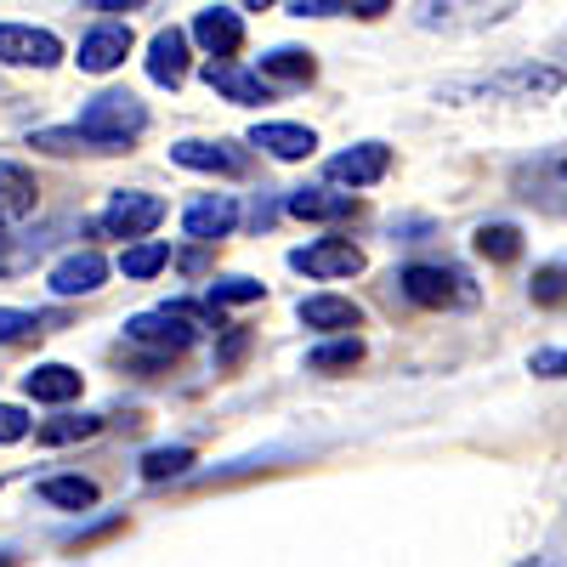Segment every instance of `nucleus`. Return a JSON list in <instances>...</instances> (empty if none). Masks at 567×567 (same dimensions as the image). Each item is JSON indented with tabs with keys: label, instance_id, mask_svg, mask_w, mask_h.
I'll list each match as a JSON object with an SVG mask.
<instances>
[{
	"label": "nucleus",
	"instance_id": "c85d7f7f",
	"mask_svg": "<svg viewBox=\"0 0 567 567\" xmlns=\"http://www.w3.org/2000/svg\"><path fill=\"white\" fill-rule=\"evenodd\" d=\"M187 471H194V449H148L142 454V483H176V477H187Z\"/></svg>",
	"mask_w": 567,
	"mask_h": 567
},
{
	"label": "nucleus",
	"instance_id": "423d86ee",
	"mask_svg": "<svg viewBox=\"0 0 567 567\" xmlns=\"http://www.w3.org/2000/svg\"><path fill=\"white\" fill-rule=\"evenodd\" d=\"M0 63H12V69H58L63 63V40L52 29H34V23H0Z\"/></svg>",
	"mask_w": 567,
	"mask_h": 567
},
{
	"label": "nucleus",
	"instance_id": "6ab92c4d",
	"mask_svg": "<svg viewBox=\"0 0 567 567\" xmlns=\"http://www.w3.org/2000/svg\"><path fill=\"white\" fill-rule=\"evenodd\" d=\"M34 205H40L34 176H29L23 165H12V159H0V227L29 221V216H34Z\"/></svg>",
	"mask_w": 567,
	"mask_h": 567
},
{
	"label": "nucleus",
	"instance_id": "7c9ffc66",
	"mask_svg": "<svg viewBox=\"0 0 567 567\" xmlns=\"http://www.w3.org/2000/svg\"><path fill=\"white\" fill-rule=\"evenodd\" d=\"M267 284L261 278H245V272H227V278H210V307H245V301H261Z\"/></svg>",
	"mask_w": 567,
	"mask_h": 567
},
{
	"label": "nucleus",
	"instance_id": "f8f14e48",
	"mask_svg": "<svg viewBox=\"0 0 567 567\" xmlns=\"http://www.w3.org/2000/svg\"><path fill=\"white\" fill-rule=\"evenodd\" d=\"M103 278H109V256L103 250H74L63 256L52 272H45V284H52V296H97L103 290Z\"/></svg>",
	"mask_w": 567,
	"mask_h": 567
},
{
	"label": "nucleus",
	"instance_id": "6e6552de",
	"mask_svg": "<svg viewBox=\"0 0 567 567\" xmlns=\"http://www.w3.org/2000/svg\"><path fill=\"white\" fill-rule=\"evenodd\" d=\"M290 267L307 272V278H358L369 261L352 239H312V245L290 250Z\"/></svg>",
	"mask_w": 567,
	"mask_h": 567
},
{
	"label": "nucleus",
	"instance_id": "dca6fc26",
	"mask_svg": "<svg viewBox=\"0 0 567 567\" xmlns=\"http://www.w3.org/2000/svg\"><path fill=\"white\" fill-rule=\"evenodd\" d=\"M284 210L301 221H352L363 205L352 194H336V187H296V194H284Z\"/></svg>",
	"mask_w": 567,
	"mask_h": 567
},
{
	"label": "nucleus",
	"instance_id": "ddd939ff",
	"mask_svg": "<svg viewBox=\"0 0 567 567\" xmlns=\"http://www.w3.org/2000/svg\"><path fill=\"white\" fill-rule=\"evenodd\" d=\"M205 80H210V91H221V97H227V103H239V109H261V103H272V80H267V74L233 69V58H216V63L205 69Z\"/></svg>",
	"mask_w": 567,
	"mask_h": 567
},
{
	"label": "nucleus",
	"instance_id": "aec40b11",
	"mask_svg": "<svg viewBox=\"0 0 567 567\" xmlns=\"http://www.w3.org/2000/svg\"><path fill=\"white\" fill-rule=\"evenodd\" d=\"M23 392H29L34 403H74V398L85 392V374L69 369V363H34V369L23 374Z\"/></svg>",
	"mask_w": 567,
	"mask_h": 567
},
{
	"label": "nucleus",
	"instance_id": "39448f33",
	"mask_svg": "<svg viewBox=\"0 0 567 567\" xmlns=\"http://www.w3.org/2000/svg\"><path fill=\"white\" fill-rule=\"evenodd\" d=\"M454 91H477V97H550L561 91V69L550 63H511L488 80H471V85H454Z\"/></svg>",
	"mask_w": 567,
	"mask_h": 567
},
{
	"label": "nucleus",
	"instance_id": "5701e85b",
	"mask_svg": "<svg viewBox=\"0 0 567 567\" xmlns=\"http://www.w3.org/2000/svg\"><path fill=\"white\" fill-rule=\"evenodd\" d=\"M29 148L52 154V159H74V154H114V142L91 136L85 125H69V131H34V136H29Z\"/></svg>",
	"mask_w": 567,
	"mask_h": 567
},
{
	"label": "nucleus",
	"instance_id": "393cba45",
	"mask_svg": "<svg viewBox=\"0 0 567 567\" xmlns=\"http://www.w3.org/2000/svg\"><path fill=\"white\" fill-rule=\"evenodd\" d=\"M261 74L267 80H284V85H312L318 80V63H312V52H301V45H272V52L261 58Z\"/></svg>",
	"mask_w": 567,
	"mask_h": 567
},
{
	"label": "nucleus",
	"instance_id": "0eeeda50",
	"mask_svg": "<svg viewBox=\"0 0 567 567\" xmlns=\"http://www.w3.org/2000/svg\"><path fill=\"white\" fill-rule=\"evenodd\" d=\"M523 0H425L420 29H488L505 23Z\"/></svg>",
	"mask_w": 567,
	"mask_h": 567
},
{
	"label": "nucleus",
	"instance_id": "4be33fe9",
	"mask_svg": "<svg viewBox=\"0 0 567 567\" xmlns=\"http://www.w3.org/2000/svg\"><path fill=\"white\" fill-rule=\"evenodd\" d=\"M52 239H58V227H34V233H7L0 227V278L29 272L45 250H52Z\"/></svg>",
	"mask_w": 567,
	"mask_h": 567
},
{
	"label": "nucleus",
	"instance_id": "c9c22d12",
	"mask_svg": "<svg viewBox=\"0 0 567 567\" xmlns=\"http://www.w3.org/2000/svg\"><path fill=\"white\" fill-rule=\"evenodd\" d=\"M528 369L539 374V381H567V352L545 347V352H534V358H528Z\"/></svg>",
	"mask_w": 567,
	"mask_h": 567
},
{
	"label": "nucleus",
	"instance_id": "58836bf2",
	"mask_svg": "<svg viewBox=\"0 0 567 567\" xmlns=\"http://www.w3.org/2000/svg\"><path fill=\"white\" fill-rule=\"evenodd\" d=\"M398 7V0H347V12L352 18H363V23H374V18H386Z\"/></svg>",
	"mask_w": 567,
	"mask_h": 567
},
{
	"label": "nucleus",
	"instance_id": "9b49d317",
	"mask_svg": "<svg viewBox=\"0 0 567 567\" xmlns=\"http://www.w3.org/2000/svg\"><path fill=\"white\" fill-rule=\"evenodd\" d=\"M323 171H329V182H336V187H374V182L392 171V148H386V142H358V148L336 154Z\"/></svg>",
	"mask_w": 567,
	"mask_h": 567
},
{
	"label": "nucleus",
	"instance_id": "c756f323",
	"mask_svg": "<svg viewBox=\"0 0 567 567\" xmlns=\"http://www.w3.org/2000/svg\"><path fill=\"white\" fill-rule=\"evenodd\" d=\"M358 358H363V341L347 329L341 341H323V347H312V352H307V369H312V374H336V369H352Z\"/></svg>",
	"mask_w": 567,
	"mask_h": 567
},
{
	"label": "nucleus",
	"instance_id": "79ce46f5",
	"mask_svg": "<svg viewBox=\"0 0 567 567\" xmlns=\"http://www.w3.org/2000/svg\"><path fill=\"white\" fill-rule=\"evenodd\" d=\"M245 12H267V7H278V0H239Z\"/></svg>",
	"mask_w": 567,
	"mask_h": 567
},
{
	"label": "nucleus",
	"instance_id": "f3484780",
	"mask_svg": "<svg viewBox=\"0 0 567 567\" xmlns=\"http://www.w3.org/2000/svg\"><path fill=\"white\" fill-rule=\"evenodd\" d=\"M296 318L307 323V329H318V336H347V329H358L363 323V307L358 301H347V296H307L301 307H296Z\"/></svg>",
	"mask_w": 567,
	"mask_h": 567
},
{
	"label": "nucleus",
	"instance_id": "2f4dec72",
	"mask_svg": "<svg viewBox=\"0 0 567 567\" xmlns=\"http://www.w3.org/2000/svg\"><path fill=\"white\" fill-rule=\"evenodd\" d=\"M528 296H534V307H561V301H567V267H561V261L534 267V278H528Z\"/></svg>",
	"mask_w": 567,
	"mask_h": 567
},
{
	"label": "nucleus",
	"instance_id": "ea45409f",
	"mask_svg": "<svg viewBox=\"0 0 567 567\" xmlns=\"http://www.w3.org/2000/svg\"><path fill=\"white\" fill-rule=\"evenodd\" d=\"M85 12H125V7H148V0H80Z\"/></svg>",
	"mask_w": 567,
	"mask_h": 567
},
{
	"label": "nucleus",
	"instance_id": "a19ab883",
	"mask_svg": "<svg viewBox=\"0 0 567 567\" xmlns=\"http://www.w3.org/2000/svg\"><path fill=\"white\" fill-rule=\"evenodd\" d=\"M272 221H278V205H267V199H256V210H250V227H256V233H267Z\"/></svg>",
	"mask_w": 567,
	"mask_h": 567
},
{
	"label": "nucleus",
	"instance_id": "37998d69",
	"mask_svg": "<svg viewBox=\"0 0 567 567\" xmlns=\"http://www.w3.org/2000/svg\"><path fill=\"white\" fill-rule=\"evenodd\" d=\"M556 171H561V176H567V159H561V165H556Z\"/></svg>",
	"mask_w": 567,
	"mask_h": 567
},
{
	"label": "nucleus",
	"instance_id": "a211bd4d",
	"mask_svg": "<svg viewBox=\"0 0 567 567\" xmlns=\"http://www.w3.org/2000/svg\"><path fill=\"white\" fill-rule=\"evenodd\" d=\"M194 40L205 45L210 58H233L245 45V18L233 12V7H205L199 18H194Z\"/></svg>",
	"mask_w": 567,
	"mask_h": 567
},
{
	"label": "nucleus",
	"instance_id": "f03ea898",
	"mask_svg": "<svg viewBox=\"0 0 567 567\" xmlns=\"http://www.w3.org/2000/svg\"><path fill=\"white\" fill-rule=\"evenodd\" d=\"M403 301L425 307V312H443V307H477V284H471L460 267H437V261H409L398 278Z\"/></svg>",
	"mask_w": 567,
	"mask_h": 567
},
{
	"label": "nucleus",
	"instance_id": "20e7f679",
	"mask_svg": "<svg viewBox=\"0 0 567 567\" xmlns=\"http://www.w3.org/2000/svg\"><path fill=\"white\" fill-rule=\"evenodd\" d=\"M165 221V199L159 194H142V187H120V194L103 205L97 227L109 239H148V233Z\"/></svg>",
	"mask_w": 567,
	"mask_h": 567
},
{
	"label": "nucleus",
	"instance_id": "4c0bfd02",
	"mask_svg": "<svg viewBox=\"0 0 567 567\" xmlns=\"http://www.w3.org/2000/svg\"><path fill=\"white\" fill-rule=\"evenodd\" d=\"M290 12L296 18H336V12H347V0H290Z\"/></svg>",
	"mask_w": 567,
	"mask_h": 567
},
{
	"label": "nucleus",
	"instance_id": "e433bc0d",
	"mask_svg": "<svg viewBox=\"0 0 567 567\" xmlns=\"http://www.w3.org/2000/svg\"><path fill=\"white\" fill-rule=\"evenodd\" d=\"M392 239H398V245H425V239H432V221H425V216L392 221Z\"/></svg>",
	"mask_w": 567,
	"mask_h": 567
},
{
	"label": "nucleus",
	"instance_id": "9d476101",
	"mask_svg": "<svg viewBox=\"0 0 567 567\" xmlns=\"http://www.w3.org/2000/svg\"><path fill=\"white\" fill-rule=\"evenodd\" d=\"M233 227H239V199H233V194H199L194 205L182 210V233H187V239L221 245Z\"/></svg>",
	"mask_w": 567,
	"mask_h": 567
},
{
	"label": "nucleus",
	"instance_id": "f257e3e1",
	"mask_svg": "<svg viewBox=\"0 0 567 567\" xmlns=\"http://www.w3.org/2000/svg\"><path fill=\"white\" fill-rule=\"evenodd\" d=\"M199 336H205V318L187 307V301L125 318V347H142V352H154V358H182L187 347H199Z\"/></svg>",
	"mask_w": 567,
	"mask_h": 567
},
{
	"label": "nucleus",
	"instance_id": "412c9836",
	"mask_svg": "<svg viewBox=\"0 0 567 567\" xmlns=\"http://www.w3.org/2000/svg\"><path fill=\"white\" fill-rule=\"evenodd\" d=\"M148 80L165 85V91H176L187 80V34L182 29H159L148 40Z\"/></svg>",
	"mask_w": 567,
	"mask_h": 567
},
{
	"label": "nucleus",
	"instance_id": "bb28decb",
	"mask_svg": "<svg viewBox=\"0 0 567 567\" xmlns=\"http://www.w3.org/2000/svg\"><path fill=\"white\" fill-rule=\"evenodd\" d=\"M171 261H176V256H171V245H159V239H136V245L120 250V272L136 278V284H142V278H154V272H165Z\"/></svg>",
	"mask_w": 567,
	"mask_h": 567
},
{
	"label": "nucleus",
	"instance_id": "4468645a",
	"mask_svg": "<svg viewBox=\"0 0 567 567\" xmlns=\"http://www.w3.org/2000/svg\"><path fill=\"white\" fill-rule=\"evenodd\" d=\"M250 148H261V154H272V159H284V165H296V159H312L318 131H312V125H284V120H267V125H256V131H250Z\"/></svg>",
	"mask_w": 567,
	"mask_h": 567
},
{
	"label": "nucleus",
	"instance_id": "72a5a7b5",
	"mask_svg": "<svg viewBox=\"0 0 567 567\" xmlns=\"http://www.w3.org/2000/svg\"><path fill=\"white\" fill-rule=\"evenodd\" d=\"M29 432H34L29 409H18V403H0V443H23Z\"/></svg>",
	"mask_w": 567,
	"mask_h": 567
},
{
	"label": "nucleus",
	"instance_id": "1a4fd4ad",
	"mask_svg": "<svg viewBox=\"0 0 567 567\" xmlns=\"http://www.w3.org/2000/svg\"><path fill=\"white\" fill-rule=\"evenodd\" d=\"M171 159L182 171H210V176H245L250 171V154L239 148V142H205V136L171 142Z\"/></svg>",
	"mask_w": 567,
	"mask_h": 567
},
{
	"label": "nucleus",
	"instance_id": "b1692460",
	"mask_svg": "<svg viewBox=\"0 0 567 567\" xmlns=\"http://www.w3.org/2000/svg\"><path fill=\"white\" fill-rule=\"evenodd\" d=\"M103 425H109L103 414H58V420L34 425V443H45V449H69V443H85V437H97Z\"/></svg>",
	"mask_w": 567,
	"mask_h": 567
},
{
	"label": "nucleus",
	"instance_id": "7ed1b4c3",
	"mask_svg": "<svg viewBox=\"0 0 567 567\" xmlns=\"http://www.w3.org/2000/svg\"><path fill=\"white\" fill-rule=\"evenodd\" d=\"M80 125H85L91 136L114 142V154H125L131 142L148 131V103H142L136 91H97V97L80 109Z\"/></svg>",
	"mask_w": 567,
	"mask_h": 567
},
{
	"label": "nucleus",
	"instance_id": "cd10ccee",
	"mask_svg": "<svg viewBox=\"0 0 567 567\" xmlns=\"http://www.w3.org/2000/svg\"><path fill=\"white\" fill-rule=\"evenodd\" d=\"M471 245H477L483 261H516V256H523V227H511V221H483Z\"/></svg>",
	"mask_w": 567,
	"mask_h": 567
},
{
	"label": "nucleus",
	"instance_id": "473e14b6",
	"mask_svg": "<svg viewBox=\"0 0 567 567\" xmlns=\"http://www.w3.org/2000/svg\"><path fill=\"white\" fill-rule=\"evenodd\" d=\"M40 323H52V318L23 312V307H0V347H12V341H23V336H40Z\"/></svg>",
	"mask_w": 567,
	"mask_h": 567
},
{
	"label": "nucleus",
	"instance_id": "2eb2a0df",
	"mask_svg": "<svg viewBox=\"0 0 567 567\" xmlns=\"http://www.w3.org/2000/svg\"><path fill=\"white\" fill-rule=\"evenodd\" d=\"M131 58V29L125 23H103V29H91L85 40H80V69L85 74H114L120 63Z\"/></svg>",
	"mask_w": 567,
	"mask_h": 567
},
{
	"label": "nucleus",
	"instance_id": "f704fd0d",
	"mask_svg": "<svg viewBox=\"0 0 567 567\" xmlns=\"http://www.w3.org/2000/svg\"><path fill=\"white\" fill-rule=\"evenodd\" d=\"M245 347H250V329H245V323H233V329H227V341L216 347V369H233V363L245 358Z\"/></svg>",
	"mask_w": 567,
	"mask_h": 567
},
{
	"label": "nucleus",
	"instance_id": "a878e982",
	"mask_svg": "<svg viewBox=\"0 0 567 567\" xmlns=\"http://www.w3.org/2000/svg\"><path fill=\"white\" fill-rule=\"evenodd\" d=\"M34 494L45 505H63V511H91V505H97V483H91V477H40Z\"/></svg>",
	"mask_w": 567,
	"mask_h": 567
}]
</instances>
